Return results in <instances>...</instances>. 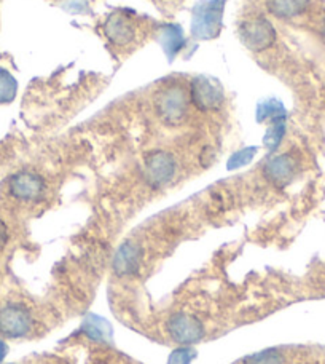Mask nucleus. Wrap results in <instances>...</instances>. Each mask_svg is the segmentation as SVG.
<instances>
[{"mask_svg": "<svg viewBox=\"0 0 325 364\" xmlns=\"http://www.w3.org/2000/svg\"><path fill=\"white\" fill-rule=\"evenodd\" d=\"M35 328L32 311L21 304H5L0 307V336L6 339L28 337Z\"/></svg>", "mask_w": 325, "mask_h": 364, "instance_id": "f257e3e1", "label": "nucleus"}, {"mask_svg": "<svg viewBox=\"0 0 325 364\" xmlns=\"http://www.w3.org/2000/svg\"><path fill=\"white\" fill-rule=\"evenodd\" d=\"M9 193L13 200L19 201V203H35L40 200L45 193V181L42 176L32 173V171H21L13 174L9 179Z\"/></svg>", "mask_w": 325, "mask_h": 364, "instance_id": "f03ea898", "label": "nucleus"}, {"mask_svg": "<svg viewBox=\"0 0 325 364\" xmlns=\"http://www.w3.org/2000/svg\"><path fill=\"white\" fill-rule=\"evenodd\" d=\"M239 37H241L247 48L253 51H263L275 43L276 31L268 19H265L263 16H255L241 24Z\"/></svg>", "mask_w": 325, "mask_h": 364, "instance_id": "7ed1b4c3", "label": "nucleus"}, {"mask_svg": "<svg viewBox=\"0 0 325 364\" xmlns=\"http://www.w3.org/2000/svg\"><path fill=\"white\" fill-rule=\"evenodd\" d=\"M158 114L166 122H180L184 119L188 109L187 93L179 87H169L161 91L157 100Z\"/></svg>", "mask_w": 325, "mask_h": 364, "instance_id": "20e7f679", "label": "nucleus"}, {"mask_svg": "<svg viewBox=\"0 0 325 364\" xmlns=\"http://www.w3.org/2000/svg\"><path fill=\"white\" fill-rule=\"evenodd\" d=\"M175 173V160L167 152H155L147 159L145 174L153 186H165Z\"/></svg>", "mask_w": 325, "mask_h": 364, "instance_id": "39448f33", "label": "nucleus"}, {"mask_svg": "<svg viewBox=\"0 0 325 364\" xmlns=\"http://www.w3.org/2000/svg\"><path fill=\"white\" fill-rule=\"evenodd\" d=\"M171 334L174 339L182 343H192L199 341L203 337V326L197 318L188 315L174 316L171 324H169Z\"/></svg>", "mask_w": 325, "mask_h": 364, "instance_id": "423d86ee", "label": "nucleus"}, {"mask_svg": "<svg viewBox=\"0 0 325 364\" xmlns=\"http://www.w3.org/2000/svg\"><path fill=\"white\" fill-rule=\"evenodd\" d=\"M106 36L115 45H129L134 41L136 28L131 19L123 15L110 16L109 21L104 26Z\"/></svg>", "mask_w": 325, "mask_h": 364, "instance_id": "0eeeda50", "label": "nucleus"}, {"mask_svg": "<svg viewBox=\"0 0 325 364\" xmlns=\"http://www.w3.org/2000/svg\"><path fill=\"white\" fill-rule=\"evenodd\" d=\"M266 9L282 19L302 16L309 9L311 0H265Z\"/></svg>", "mask_w": 325, "mask_h": 364, "instance_id": "6e6552de", "label": "nucleus"}, {"mask_svg": "<svg viewBox=\"0 0 325 364\" xmlns=\"http://www.w3.org/2000/svg\"><path fill=\"white\" fill-rule=\"evenodd\" d=\"M297 164L290 155H281V157L272 159L268 165H266V176H268L276 184H282L287 182L295 173Z\"/></svg>", "mask_w": 325, "mask_h": 364, "instance_id": "1a4fd4ad", "label": "nucleus"}, {"mask_svg": "<svg viewBox=\"0 0 325 364\" xmlns=\"http://www.w3.org/2000/svg\"><path fill=\"white\" fill-rule=\"evenodd\" d=\"M193 100L199 107L212 109L220 102V91L214 88L209 82L198 80L193 87Z\"/></svg>", "mask_w": 325, "mask_h": 364, "instance_id": "9d476101", "label": "nucleus"}, {"mask_svg": "<svg viewBox=\"0 0 325 364\" xmlns=\"http://www.w3.org/2000/svg\"><path fill=\"white\" fill-rule=\"evenodd\" d=\"M16 82L6 70L0 69V102H9L15 97Z\"/></svg>", "mask_w": 325, "mask_h": 364, "instance_id": "9b49d317", "label": "nucleus"}, {"mask_svg": "<svg viewBox=\"0 0 325 364\" xmlns=\"http://www.w3.org/2000/svg\"><path fill=\"white\" fill-rule=\"evenodd\" d=\"M6 243H9V229H6V225L0 220V252L5 250Z\"/></svg>", "mask_w": 325, "mask_h": 364, "instance_id": "f8f14e48", "label": "nucleus"}, {"mask_svg": "<svg viewBox=\"0 0 325 364\" xmlns=\"http://www.w3.org/2000/svg\"><path fill=\"white\" fill-rule=\"evenodd\" d=\"M322 36L325 38V19H324V24H322Z\"/></svg>", "mask_w": 325, "mask_h": 364, "instance_id": "ddd939ff", "label": "nucleus"}]
</instances>
